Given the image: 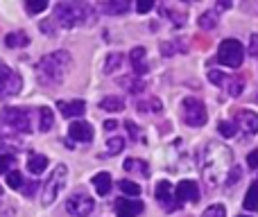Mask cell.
Listing matches in <instances>:
<instances>
[{"label":"cell","instance_id":"obj_30","mask_svg":"<svg viewBox=\"0 0 258 217\" xmlns=\"http://www.w3.org/2000/svg\"><path fill=\"white\" fill-rule=\"evenodd\" d=\"M120 84L127 86L132 93H141V91H145V82H143V77H136V75H132L129 80H120Z\"/></svg>","mask_w":258,"mask_h":217},{"label":"cell","instance_id":"obj_46","mask_svg":"<svg viewBox=\"0 0 258 217\" xmlns=\"http://www.w3.org/2000/svg\"><path fill=\"white\" fill-rule=\"evenodd\" d=\"M23 192H25L27 197H32L36 192V181H34V186H23Z\"/></svg>","mask_w":258,"mask_h":217},{"label":"cell","instance_id":"obj_19","mask_svg":"<svg viewBox=\"0 0 258 217\" xmlns=\"http://www.w3.org/2000/svg\"><path fill=\"white\" fill-rule=\"evenodd\" d=\"M5 45L7 48H25V45H30V36L25 32H9L5 36Z\"/></svg>","mask_w":258,"mask_h":217},{"label":"cell","instance_id":"obj_16","mask_svg":"<svg viewBox=\"0 0 258 217\" xmlns=\"http://www.w3.org/2000/svg\"><path fill=\"white\" fill-rule=\"evenodd\" d=\"M145 48H134L132 52H129V63H132V68H134V75L136 77H143V75H147V61H145Z\"/></svg>","mask_w":258,"mask_h":217},{"label":"cell","instance_id":"obj_3","mask_svg":"<svg viewBox=\"0 0 258 217\" xmlns=\"http://www.w3.org/2000/svg\"><path fill=\"white\" fill-rule=\"evenodd\" d=\"M54 18L61 27H77V25H93L95 9L86 3H59L54 7Z\"/></svg>","mask_w":258,"mask_h":217},{"label":"cell","instance_id":"obj_22","mask_svg":"<svg viewBox=\"0 0 258 217\" xmlns=\"http://www.w3.org/2000/svg\"><path fill=\"white\" fill-rule=\"evenodd\" d=\"M100 109H104V111H122L125 109V100L122 98H118V95H109V98H104V100H100Z\"/></svg>","mask_w":258,"mask_h":217},{"label":"cell","instance_id":"obj_15","mask_svg":"<svg viewBox=\"0 0 258 217\" xmlns=\"http://www.w3.org/2000/svg\"><path fill=\"white\" fill-rule=\"evenodd\" d=\"M141 213H143V201L116 199V215L118 217H136Z\"/></svg>","mask_w":258,"mask_h":217},{"label":"cell","instance_id":"obj_31","mask_svg":"<svg viewBox=\"0 0 258 217\" xmlns=\"http://www.w3.org/2000/svg\"><path fill=\"white\" fill-rule=\"evenodd\" d=\"M122 147H125V138H120V136L109 138V140H107V154H109V156L120 154Z\"/></svg>","mask_w":258,"mask_h":217},{"label":"cell","instance_id":"obj_44","mask_svg":"<svg viewBox=\"0 0 258 217\" xmlns=\"http://www.w3.org/2000/svg\"><path fill=\"white\" fill-rule=\"evenodd\" d=\"M249 52L254 54V57H258V34L251 36V48H249Z\"/></svg>","mask_w":258,"mask_h":217},{"label":"cell","instance_id":"obj_43","mask_svg":"<svg viewBox=\"0 0 258 217\" xmlns=\"http://www.w3.org/2000/svg\"><path fill=\"white\" fill-rule=\"evenodd\" d=\"M41 30H43L45 34H54V32H57V27H54V23H52V25H50V23H41Z\"/></svg>","mask_w":258,"mask_h":217},{"label":"cell","instance_id":"obj_1","mask_svg":"<svg viewBox=\"0 0 258 217\" xmlns=\"http://www.w3.org/2000/svg\"><path fill=\"white\" fill-rule=\"evenodd\" d=\"M231 170H233L231 150L218 140H211L202 152V177L209 183V188H218L220 183H227V177Z\"/></svg>","mask_w":258,"mask_h":217},{"label":"cell","instance_id":"obj_41","mask_svg":"<svg viewBox=\"0 0 258 217\" xmlns=\"http://www.w3.org/2000/svg\"><path fill=\"white\" fill-rule=\"evenodd\" d=\"M125 127H127L129 136H132V138H134V140H138V138H141V136H138V127H136V124H134V122H132V120H127V122H125Z\"/></svg>","mask_w":258,"mask_h":217},{"label":"cell","instance_id":"obj_38","mask_svg":"<svg viewBox=\"0 0 258 217\" xmlns=\"http://www.w3.org/2000/svg\"><path fill=\"white\" fill-rule=\"evenodd\" d=\"M152 9H154V3H152V0H138L136 3L138 14H147V12H152Z\"/></svg>","mask_w":258,"mask_h":217},{"label":"cell","instance_id":"obj_35","mask_svg":"<svg viewBox=\"0 0 258 217\" xmlns=\"http://www.w3.org/2000/svg\"><path fill=\"white\" fill-rule=\"evenodd\" d=\"M202 217H227V208L222 204H213L202 213Z\"/></svg>","mask_w":258,"mask_h":217},{"label":"cell","instance_id":"obj_23","mask_svg":"<svg viewBox=\"0 0 258 217\" xmlns=\"http://www.w3.org/2000/svg\"><path fill=\"white\" fill-rule=\"evenodd\" d=\"M125 170L134 174H141V177H147L150 174V168H147L145 161H138V159H127L125 161Z\"/></svg>","mask_w":258,"mask_h":217},{"label":"cell","instance_id":"obj_9","mask_svg":"<svg viewBox=\"0 0 258 217\" xmlns=\"http://www.w3.org/2000/svg\"><path fill=\"white\" fill-rule=\"evenodd\" d=\"M3 122L7 124V127H12L14 133H27L32 129V120H30V113H27V109H5L3 111Z\"/></svg>","mask_w":258,"mask_h":217},{"label":"cell","instance_id":"obj_32","mask_svg":"<svg viewBox=\"0 0 258 217\" xmlns=\"http://www.w3.org/2000/svg\"><path fill=\"white\" fill-rule=\"evenodd\" d=\"M7 186L14 188V190H23L25 181H23V174L18 172V170H12V172L7 174Z\"/></svg>","mask_w":258,"mask_h":217},{"label":"cell","instance_id":"obj_25","mask_svg":"<svg viewBox=\"0 0 258 217\" xmlns=\"http://www.w3.org/2000/svg\"><path fill=\"white\" fill-rule=\"evenodd\" d=\"M39 115H41L39 131H50V129H52V122H54L52 109H48V107H41V109H39Z\"/></svg>","mask_w":258,"mask_h":217},{"label":"cell","instance_id":"obj_2","mask_svg":"<svg viewBox=\"0 0 258 217\" xmlns=\"http://www.w3.org/2000/svg\"><path fill=\"white\" fill-rule=\"evenodd\" d=\"M36 80L43 86H59L66 77V70L71 68V54L66 50H57L52 54H45L43 59L36 61Z\"/></svg>","mask_w":258,"mask_h":217},{"label":"cell","instance_id":"obj_39","mask_svg":"<svg viewBox=\"0 0 258 217\" xmlns=\"http://www.w3.org/2000/svg\"><path fill=\"white\" fill-rule=\"evenodd\" d=\"M177 50H183V48H179L177 43H163V45H161V52H163V57H172Z\"/></svg>","mask_w":258,"mask_h":217},{"label":"cell","instance_id":"obj_27","mask_svg":"<svg viewBox=\"0 0 258 217\" xmlns=\"http://www.w3.org/2000/svg\"><path fill=\"white\" fill-rule=\"evenodd\" d=\"M102 12H107V14H125V12H129V3H125V0H113V3H104V5H102Z\"/></svg>","mask_w":258,"mask_h":217},{"label":"cell","instance_id":"obj_17","mask_svg":"<svg viewBox=\"0 0 258 217\" xmlns=\"http://www.w3.org/2000/svg\"><path fill=\"white\" fill-rule=\"evenodd\" d=\"M57 107H59V111H61L63 118H80V115H84V111H86L84 100H71V102H59Z\"/></svg>","mask_w":258,"mask_h":217},{"label":"cell","instance_id":"obj_18","mask_svg":"<svg viewBox=\"0 0 258 217\" xmlns=\"http://www.w3.org/2000/svg\"><path fill=\"white\" fill-rule=\"evenodd\" d=\"M91 183H93L95 192H98L100 197H107L109 190H111V174L109 172H98L93 179H91Z\"/></svg>","mask_w":258,"mask_h":217},{"label":"cell","instance_id":"obj_45","mask_svg":"<svg viewBox=\"0 0 258 217\" xmlns=\"http://www.w3.org/2000/svg\"><path fill=\"white\" fill-rule=\"evenodd\" d=\"M116 127H118L116 120H104V129H107V131H113Z\"/></svg>","mask_w":258,"mask_h":217},{"label":"cell","instance_id":"obj_37","mask_svg":"<svg viewBox=\"0 0 258 217\" xmlns=\"http://www.w3.org/2000/svg\"><path fill=\"white\" fill-rule=\"evenodd\" d=\"M18 145H21V140L16 138V133H14L12 138L0 136V147H9V150H14V147H16V150H18Z\"/></svg>","mask_w":258,"mask_h":217},{"label":"cell","instance_id":"obj_36","mask_svg":"<svg viewBox=\"0 0 258 217\" xmlns=\"http://www.w3.org/2000/svg\"><path fill=\"white\" fill-rule=\"evenodd\" d=\"M14 165V156L12 154H0V174H9L12 172V168Z\"/></svg>","mask_w":258,"mask_h":217},{"label":"cell","instance_id":"obj_21","mask_svg":"<svg viewBox=\"0 0 258 217\" xmlns=\"http://www.w3.org/2000/svg\"><path fill=\"white\" fill-rule=\"evenodd\" d=\"M242 206H245L247 210H251V213H254V210H258V179L249 186V190H247Z\"/></svg>","mask_w":258,"mask_h":217},{"label":"cell","instance_id":"obj_33","mask_svg":"<svg viewBox=\"0 0 258 217\" xmlns=\"http://www.w3.org/2000/svg\"><path fill=\"white\" fill-rule=\"evenodd\" d=\"M218 131H220V136H224V138H233L238 131V127L233 122H229V120H222V122L218 124Z\"/></svg>","mask_w":258,"mask_h":217},{"label":"cell","instance_id":"obj_6","mask_svg":"<svg viewBox=\"0 0 258 217\" xmlns=\"http://www.w3.org/2000/svg\"><path fill=\"white\" fill-rule=\"evenodd\" d=\"M23 89V80L16 70L7 66V63L0 61V100H7L18 95Z\"/></svg>","mask_w":258,"mask_h":217},{"label":"cell","instance_id":"obj_48","mask_svg":"<svg viewBox=\"0 0 258 217\" xmlns=\"http://www.w3.org/2000/svg\"><path fill=\"white\" fill-rule=\"evenodd\" d=\"M238 217H247V215H238Z\"/></svg>","mask_w":258,"mask_h":217},{"label":"cell","instance_id":"obj_5","mask_svg":"<svg viewBox=\"0 0 258 217\" xmlns=\"http://www.w3.org/2000/svg\"><path fill=\"white\" fill-rule=\"evenodd\" d=\"M218 61L227 68H240L245 61V48L238 39H224L218 48Z\"/></svg>","mask_w":258,"mask_h":217},{"label":"cell","instance_id":"obj_4","mask_svg":"<svg viewBox=\"0 0 258 217\" xmlns=\"http://www.w3.org/2000/svg\"><path fill=\"white\" fill-rule=\"evenodd\" d=\"M66 179H68V168L66 165H57V168L52 170V174L48 177V181L43 183V192H41L43 206L54 204V199H57L59 192H61L63 186H66Z\"/></svg>","mask_w":258,"mask_h":217},{"label":"cell","instance_id":"obj_7","mask_svg":"<svg viewBox=\"0 0 258 217\" xmlns=\"http://www.w3.org/2000/svg\"><path fill=\"white\" fill-rule=\"evenodd\" d=\"M181 109H183V113H181L183 122L190 124V127H202V124H206V120H209L204 102L197 98H186L181 102Z\"/></svg>","mask_w":258,"mask_h":217},{"label":"cell","instance_id":"obj_42","mask_svg":"<svg viewBox=\"0 0 258 217\" xmlns=\"http://www.w3.org/2000/svg\"><path fill=\"white\" fill-rule=\"evenodd\" d=\"M247 165H249L251 170H258V150H254L249 156H247Z\"/></svg>","mask_w":258,"mask_h":217},{"label":"cell","instance_id":"obj_34","mask_svg":"<svg viewBox=\"0 0 258 217\" xmlns=\"http://www.w3.org/2000/svg\"><path fill=\"white\" fill-rule=\"evenodd\" d=\"M25 9L27 14H41L48 9V3L45 0H30V3H25Z\"/></svg>","mask_w":258,"mask_h":217},{"label":"cell","instance_id":"obj_12","mask_svg":"<svg viewBox=\"0 0 258 217\" xmlns=\"http://www.w3.org/2000/svg\"><path fill=\"white\" fill-rule=\"evenodd\" d=\"M174 197H177L179 206L183 204V201H200V188H197L195 181H190V179H186V181H179L177 188H174Z\"/></svg>","mask_w":258,"mask_h":217},{"label":"cell","instance_id":"obj_14","mask_svg":"<svg viewBox=\"0 0 258 217\" xmlns=\"http://www.w3.org/2000/svg\"><path fill=\"white\" fill-rule=\"evenodd\" d=\"M68 136L77 142H91L93 140V127L89 122H84V120H77V122H71Z\"/></svg>","mask_w":258,"mask_h":217},{"label":"cell","instance_id":"obj_10","mask_svg":"<svg viewBox=\"0 0 258 217\" xmlns=\"http://www.w3.org/2000/svg\"><path fill=\"white\" fill-rule=\"evenodd\" d=\"M93 208H95V199L91 195H86V192H82V190L73 192L66 201V210L75 217H89L91 213H93Z\"/></svg>","mask_w":258,"mask_h":217},{"label":"cell","instance_id":"obj_24","mask_svg":"<svg viewBox=\"0 0 258 217\" xmlns=\"http://www.w3.org/2000/svg\"><path fill=\"white\" fill-rule=\"evenodd\" d=\"M138 111H141V113H161V111H163V104H161L156 98L141 100V102H138Z\"/></svg>","mask_w":258,"mask_h":217},{"label":"cell","instance_id":"obj_49","mask_svg":"<svg viewBox=\"0 0 258 217\" xmlns=\"http://www.w3.org/2000/svg\"><path fill=\"white\" fill-rule=\"evenodd\" d=\"M0 195H3V188H0Z\"/></svg>","mask_w":258,"mask_h":217},{"label":"cell","instance_id":"obj_26","mask_svg":"<svg viewBox=\"0 0 258 217\" xmlns=\"http://www.w3.org/2000/svg\"><path fill=\"white\" fill-rule=\"evenodd\" d=\"M215 25H218V9L204 12L200 16V27H204V30H213Z\"/></svg>","mask_w":258,"mask_h":217},{"label":"cell","instance_id":"obj_28","mask_svg":"<svg viewBox=\"0 0 258 217\" xmlns=\"http://www.w3.org/2000/svg\"><path fill=\"white\" fill-rule=\"evenodd\" d=\"M118 188H120V192L122 195H127V197H138L141 195V186L134 183V181H129V179H122V181L118 183Z\"/></svg>","mask_w":258,"mask_h":217},{"label":"cell","instance_id":"obj_20","mask_svg":"<svg viewBox=\"0 0 258 217\" xmlns=\"http://www.w3.org/2000/svg\"><path fill=\"white\" fill-rule=\"evenodd\" d=\"M45 168H48V159H45L43 154H30V159H27V170H30L34 177L43 172Z\"/></svg>","mask_w":258,"mask_h":217},{"label":"cell","instance_id":"obj_29","mask_svg":"<svg viewBox=\"0 0 258 217\" xmlns=\"http://www.w3.org/2000/svg\"><path fill=\"white\" fill-rule=\"evenodd\" d=\"M120 63H122V54L120 52H111L107 57V63H104V73H107V75L116 73L118 68H120Z\"/></svg>","mask_w":258,"mask_h":217},{"label":"cell","instance_id":"obj_11","mask_svg":"<svg viewBox=\"0 0 258 217\" xmlns=\"http://www.w3.org/2000/svg\"><path fill=\"white\" fill-rule=\"evenodd\" d=\"M154 197H156V201H159L161 208L168 210V213H172V210H177V208H179V201H177V197H174V188L170 186L168 181L156 183V188H154Z\"/></svg>","mask_w":258,"mask_h":217},{"label":"cell","instance_id":"obj_13","mask_svg":"<svg viewBox=\"0 0 258 217\" xmlns=\"http://www.w3.org/2000/svg\"><path fill=\"white\" fill-rule=\"evenodd\" d=\"M236 124H238V129H242L245 133L254 136V133H258V113H254V111H249V109L236 111Z\"/></svg>","mask_w":258,"mask_h":217},{"label":"cell","instance_id":"obj_8","mask_svg":"<svg viewBox=\"0 0 258 217\" xmlns=\"http://www.w3.org/2000/svg\"><path fill=\"white\" fill-rule=\"evenodd\" d=\"M209 80L213 82L215 86L224 89L231 98H238V95L242 93V89H245V77H240V75H224V73H220V70H211Z\"/></svg>","mask_w":258,"mask_h":217},{"label":"cell","instance_id":"obj_47","mask_svg":"<svg viewBox=\"0 0 258 217\" xmlns=\"http://www.w3.org/2000/svg\"><path fill=\"white\" fill-rule=\"evenodd\" d=\"M220 9H231V3H229V0H227V3H218V12H220Z\"/></svg>","mask_w":258,"mask_h":217},{"label":"cell","instance_id":"obj_40","mask_svg":"<svg viewBox=\"0 0 258 217\" xmlns=\"http://www.w3.org/2000/svg\"><path fill=\"white\" fill-rule=\"evenodd\" d=\"M240 168H236V165H233V170L231 172H229V177H227V186H236L238 183V179H240Z\"/></svg>","mask_w":258,"mask_h":217}]
</instances>
